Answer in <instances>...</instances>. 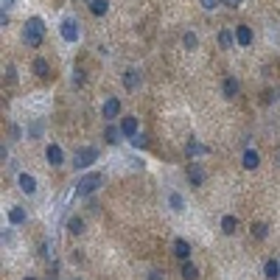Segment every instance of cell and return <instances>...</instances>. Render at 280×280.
<instances>
[{"mask_svg":"<svg viewBox=\"0 0 280 280\" xmlns=\"http://www.w3.org/2000/svg\"><path fill=\"white\" fill-rule=\"evenodd\" d=\"M174 255H177L179 261H188L190 258V244L185 238H177V241H174Z\"/></svg>","mask_w":280,"mask_h":280,"instance_id":"9a60e30c","label":"cell"},{"mask_svg":"<svg viewBox=\"0 0 280 280\" xmlns=\"http://www.w3.org/2000/svg\"><path fill=\"white\" fill-rule=\"evenodd\" d=\"M45 157H48V163H51V166H62V163H65V154H62V149H59L56 143H48Z\"/></svg>","mask_w":280,"mask_h":280,"instance_id":"9c48e42d","label":"cell"},{"mask_svg":"<svg viewBox=\"0 0 280 280\" xmlns=\"http://www.w3.org/2000/svg\"><path fill=\"white\" fill-rule=\"evenodd\" d=\"M87 3H90V0H87Z\"/></svg>","mask_w":280,"mask_h":280,"instance_id":"74e56055","label":"cell"},{"mask_svg":"<svg viewBox=\"0 0 280 280\" xmlns=\"http://www.w3.org/2000/svg\"><path fill=\"white\" fill-rule=\"evenodd\" d=\"M101 188V174H87V177H81L76 182V196H90V193H95Z\"/></svg>","mask_w":280,"mask_h":280,"instance_id":"7a4b0ae2","label":"cell"},{"mask_svg":"<svg viewBox=\"0 0 280 280\" xmlns=\"http://www.w3.org/2000/svg\"><path fill=\"white\" fill-rule=\"evenodd\" d=\"M42 34H45V22L39 17H31L25 22V28H22V42L31 45V48H39L42 45Z\"/></svg>","mask_w":280,"mask_h":280,"instance_id":"6da1fadb","label":"cell"},{"mask_svg":"<svg viewBox=\"0 0 280 280\" xmlns=\"http://www.w3.org/2000/svg\"><path fill=\"white\" fill-rule=\"evenodd\" d=\"M104 118H107V121H115V118H118V115H121V98H107L104 101Z\"/></svg>","mask_w":280,"mask_h":280,"instance_id":"8992f818","label":"cell"},{"mask_svg":"<svg viewBox=\"0 0 280 280\" xmlns=\"http://www.w3.org/2000/svg\"><path fill=\"white\" fill-rule=\"evenodd\" d=\"M168 205H171V210H177V213L185 210V199L179 196L177 190H171V193H168Z\"/></svg>","mask_w":280,"mask_h":280,"instance_id":"7402d4cb","label":"cell"},{"mask_svg":"<svg viewBox=\"0 0 280 280\" xmlns=\"http://www.w3.org/2000/svg\"><path fill=\"white\" fill-rule=\"evenodd\" d=\"M39 132H42V123H34V126H31V132H28V137H37Z\"/></svg>","mask_w":280,"mask_h":280,"instance_id":"f546056e","label":"cell"},{"mask_svg":"<svg viewBox=\"0 0 280 280\" xmlns=\"http://www.w3.org/2000/svg\"><path fill=\"white\" fill-rule=\"evenodd\" d=\"M238 90H241V84H238V78L227 76V78L222 81V93L227 95V98H235V95H238Z\"/></svg>","mask_w":280,"mask_h":280,"instance_id":"4fadbf2b","label":"cell"},{"mask_svg":"<svg viewBox=\"0 0 280 280\" xmlns=\"http://www.w3.org/2000/svg\"><path fill=\"white\" fill-rule=\"evenodd\" d=\"M185 154L188 157H202V154H210V149L205 143H196V140H190L188 146H185Z\"/></svg>","mask_w":280,"mask_h":280,"instance_id":"2e32d148","label":"cell"},{"mask_svg":"<svg viewBox=\"0 0 280 280\" xmlns=\"http://www.w3.org/2000/svg\"><path fill=\"white\" fill-rule=\"evenodd\" d=\"M182 278H185V280H196V278H199V269L193 266L190 261H182Z\"/></svg>","mask_w":280,"mask_h":280,"instance_id":"d4e9b609","label":"cell"},{"mask_svg":"<svg viewBox=\"0 0 280 280\" xmlns=\"http://www.w3.org/2000/svg\"><path fill=\"white\" fill-rule=\"evenodd\" d=\"M22 280H37V278H31V275H28V278H22Z\"/></svg>","mask_w":280,"mask_h":280,"instance_id":"8d00e7d4","label":"cell"},{"mask_svg":"<svg viewBox=\"0 0 280 280\" xmlns=\"http://www.w3.org/2000/svg\"><path fill=\"white\" fill-rule=\"evenodd\" d=\"M121 132H123V137H129V140L137 134V118H134V115H126L121 121Z\"/></svg>","mask_w":280,"mask_h":280,"instance_id":"7c38bea8","label":"cell"},{"mask_svg":"<svg viewBox=\"0 0 280 280\" xmlns=\"http://www.w3.org/2000/svg\"><path fill=\"white\" fill-rule=\"evenodd\" d=\"M241 166H244L246 171H255V168L261 166V154H258L255 149H246V151H244V160H241Z\"/></svg>","mask_w":280,"mask_h":280,"instance_id":"8fae6325","label":"cell"},{"mask_svg":"<svg viewBox=\"0 0 280 280\" xmlns=\"http://www.w3.org/2000/svg\"><path fill=\"white\" fill-rule=\"evenodd\" d=\"M149 280H166V278H163V272H151V275H149Z\"/></svg>","mask_w":280,"mask_h":280,"instance_id":"e575fe53","label":"cell"},{"mask_svg":"<svg viewBox=\"0 0 280 280\" xmlns=\"http://www.w3.org/2000/svg\"><path fill=\"white\" fill-rule=\"evenodd\" d=\"M73 84H76V87H81V70H78V67L73 70Z\"/></svg>","mask_w":280,"mask_h":280,"instance_id":"4dcf8cb0","label":"cell"},{"mask_svg":"<svg viewBox=\"0 0 280 280\" xmlns=\"http://www.w3.org/2000/svg\"><path fill=\"white\" fill-rule=\"evenodd\" d=\"M222 6H230V9H235V6H241V0H219Z\"/></svg>","mask_w":280,"mask_h":280,"instance_id":"1f68e13d","label":"cell"},{"mask_svg":"<svg viewBox=\"0 0 280 280\" xmlns=\"http://www.w3.org/2000/svg\"><path fill=\"white\" fill-rule=\"evenodd\" d=\"M216 3H219V0H199V6L205 11H213V9H216Z\"/></svg>","mask_w":280,"mask_h":280,"instance_id":"f1b7e54d","label":"cell"},{"mask_svg":"<svg viewBox=\"0 0 280 280\" xmlns=\"http://www.w3.org/2000/svg\"><path fill=\"white\" fill-rule=\"evenodd\" d=\"M123 87L129 90V93L140 87V70H137V67H126V73H123Z\"/></svg>","mask_w":280,"mask_h":280,"instance_id":"52a82bcc","label":"cell"},{"mask_svg":"<svg viewBox=\"0 0 280 280\" xmlns=\"http://www.w3.org/2000/svg\"><path fill=\"white\" fill-rule=\"evenodd\" d=\"M6 78H9V81H14V65L6 67Z\"/></svg>","mask_w":280,"mask_h":280,"instance_id":"836d02e7","label":"cell"},{"mask_svg":"<svg viewBox=\"0 0 280 280\" xmlns=\"http://www.w3.org/2000/svg\"><path fill=\"white\" fill-rule=\"evenodd\" d=\"M17 185H20V190L25 196H34V193H37V179H34L31 174H20V177H17Z\"/></svg>","mask_w":280,"mask_h":280,"instance_id":"ba28073f","label":"cell"},{"mask_svg":"<svg viewBox=\"0 0 280 280\" xmlns=\"http://www.w3.org/2000/svg\"><path fill=\"white\" fill-rule=\"evenodd\" d=\"M90 11H93L95 17H104V14L110 11V0H90Z\"/></svg>","mask_w":280,"mask_h":280,"instance_id":"ac0fdd59","label":"cell"},{"mask_svg":"<svg viewBox=\"0 0 280 280\" xmlns=\"http://www.w3.org/2000/svg\"><path fill=\"white\" fill-rule=\"evenodd\" d=\"M182 45H185L188 51H196V45H199L196 34H193V31H185V37H182Z\"/></svg>","mask_w":280,"mask_h":280,"instance_id":"484cf974","label":"cell"},{"mask_svg":"<svg viewBox=\"0 0 280 280\" xmlns=\"http://www.w3.org/2000/svg\"><path fill=\"white\" fill-rule=\"evenodd\" d=\"M263 278H266V280H278L280 278V261L269 258L266 263H263Z\"/></svg>","mask_w":280,"mask_h":280,"instance_id":"5bb4252c","label":"cell"},{"mask_svg":"<svg viewBox=\"0 0 280 280\" xmlns=\"http://www.w3.org/2000/svg\"><path fill=\"white\" fill-rule=\"evenodd\" d=\"M59 34H62L65 42H76L81 31H78V22L73 20V17H67V20H62V25H59Z\"/></svg>","mask_w":280,"mask_h":280,"instance_id":"277c9868","label":"cell"},{"mask_svg":"<svg viewBox=\"0 0 280 280\" xmlns=\"http://www.w3.org/2000/svg\"><path fill=\"white\" fill-rule=\"evenodd\" d=\"M25 219H28V213L22 210V207H11L9 210V222L17 227V224H25Z\"/></svg>","mask_w":280,"mask_h":280,"instance_id":"ffe728a7","label":"cell"},{"mask_svg":"<svg viewBox=\"0 0 280 280\" xmlns=\"http://www.w3.org/2000/svg\"><path fill=\"white\" fill-rule=\"evenodd\" d=\"M252 233H255V238H261V241H263V238L269 235V224H263V222L252 224Z\"/></svg>","mask_w":280,"mask_h":280,"instance_id":"4316f807","label":"cell"},{"mask_svg":"<svg viewBox=\"0 0 280 280\" xmlns=\"http://www.w3.org/2000/svg\"><path fill=\"white\" fill-rule=\"evenodd\" d=\"M235 42L241 45V48H249L252 45V28L249 25H238L235 28Z\"/></svg>","mask_w":280,"mask_h":280,"instance_id":"30bf717a","label":"cell"},{"mask_svg":"<svg viewBox=\"0 0 280 280\" xmlns=\"http://www.w3.org/2000/svg\"><path fill=\"white\" fill-rule=\"evenodd\" d=\"M219 45H222L224 51H230V48L235 45V31H230V28L219 31Z\"/></svg>","mask_w":280,"mask_h":280,"instance_id":"e0dca14e","label":"cell"},{"mask_svg":"<svg viewBox=\"0 0 280 280\" xmlns=\"http://www.w3.org/2000/svg\"><path fill=\"white\" fill-rule=\"evenodd\" d=\"M235 230H238V219L235 216H222V233L233 235Z\"/></svg>","mask_w":280,"mask_h":280,"instance_id":"d6986e66","label":"cell"},{"mask_svg":"<svg viewBox=\"0 0 280 280\" xmlns=\"http://www.w3.org/2000/svg\"><path fill=\"white\" fill-rule=\"evenodd\" d=\"M0 3H3V11H9L11 6H14V0H0Z\"/></svg>","mask_w":280,"mask_h":280,"instance_id":"d590c367","label":"cell"},{"mask_svg":"<svg viewBox=\"0 0 280 280\" xmlns=\"http://www.w3.org/2000/svg\"><path fill=\"white\" fill-rule=\"evenodd\" d=\"M104 137H107V143H118V140L123 137V132L115 126V123H110V126L104 129Z\"/></svg>","mask_w":280,"mask_h":280,"instance_id":"603a6c76","label":"cell"},{"mask_svg":"<svg viewBox=\"0 0 280 280\" xmlns=\"http://www.w3.org/2000/svg\"><path fill=\"white\" fill-rule=\"evenodd\" d=\"M67 233H70V235H81V233H84V222H81L78 216L67 219Z\"/></svg>","mask_w":280,"mask_h":280,"instance_id":"cb8c5ba5","label":"cell"},{"mask_svg":"<svg viewBox=\"0 0 280 280\" xmlns=\"http://www.w3.org/2000/svg\"><path fill=\"white\" fill-rule=\"evenodd\" d=\"M95 160H98V149H93V146H84V149L73 151V168H87Z\"/></svg>","mask_w":280,"mask_h":280,"instance_id":"3957f363","label":"cell"},{"mask_svg":"<svg viewBox=\"0 0 280 280\" xmlns=\"http://www.w3.org/2000/svg\"><path fill=\"white\" fill-rule=\"evenodd\" d=\"M0 160H3V163L9 160V149H6V143H3V149H0Z\"/></svg>","mask_w":280,"mask_h":280,"instance_id":"d6a6232c","label":"cell"},{"mask_svg":"<svg viewBox=\"0 0 280 280\" xmlns=\"http://www.w3.org/2000/svg\"><path fill=\"white\" fill-rule=\"evenodd\" d=\"M129 143H132L134 149H146V146H149V137H146V134H140V132H137V134H134V137H132V140H129Z\"/></svg>","mask_w":280,"mask_h":280,"instance_id":"83f0119b","label":"cell"},{"mask_svg":"<svg viewBox=\"0 0 280 280\" xmlns=\"http://www.w3.org/2000/svg\"><path fill=\"white\" fill-rule=\"evenodd\" d=\"M34 73H37V76H39V78H45V76H48V73H51V65L45 62L42 56H37V59H34Z\"/></svg>","mask_w":280,"mask_h":280,"instance_id":"44dd1931","label":"cell"},{"mask_svg":"<svg viewBox=\"0 0 280 280\" xmlns=\"http://www.w3.org/2000/svg\"><path fill=\"white\" fill-rule=\"evenodd\" d=\"M185 174H188V182L193 185V188H199V185H205V168H202V163H188V168H185Z\"/></svg>","mask_w":280,"mask_h":280,"instance_id":"5b68a950","label":"cell"}]
</instances>
